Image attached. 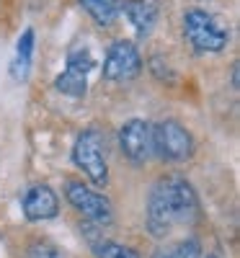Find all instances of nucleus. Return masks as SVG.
I'll return each instance as SVG.
<instances>
[{
    "instance_id": "obj_1",
    "label": "nucleus",
    "mask_w": 240,
    "mask_h": 258,
    "mask_svg": "<svg viewBox=\"0 0 240 258\" xmlns=\"http://www.w3.org/2000/svg\"><path fill=\"white\" fill-rule=\"evenodd\" d=\"M199 217V194L184 176H163L152 183L145 209V225L152 238H168L176 230L194 227Z\"/></svg>"
},
{
    "instance_id": "obj_2",
    "label": "nucleus",
    "mask_w": 240,
    "mask_h": 258,
    "mask_svg": "<svg viewBox=\"0 0 240 258\" xmlns=\"http://www.w3.org/2000/svg\"><path fill=\"white\" fill-rule=\"evenodd\" d=\"M184 39L199 54H220L230 44V29L217 16L202 8H191L184 13Z\"/></svg>"
},
{
    "instance_id": "obj_3",
    "label": "nucleus",
    "mask_w": 240,
    "mask_h": 258,
    "mask_svg": "<svg viewBox=\"0 0 240 258\" xmlns=\"http://www.w3.org/2000/svg\"><path fill=\"white\" fill-rule=\"evenodd\" d=\"M73 163L93 186L108 183V160H106V135L96 126H88L75 137L73 145Z\"/></svg>"
},
{
    "instance_id": "obj_4",
    "label": "nucleus",
    "mask_w": 240,
    "mask_h": 258,
    "mask_svg": "<svg viewBox=\"0 0 240 258\" xmlns=\"http://www.w3.org/2000/svg\"><path fill=\"white\" fill-rule=\"evenodd\" d=\"M152 147L155 155L165 163H186L194 155L196 142L181 121L165 119L160 124H152Z\"/></svg>"
},
{
    "instance_id": "obj_5",
    "label": "nucleus",
    "mask_w": 240,
    "mask_h": 258,
    "mask_svg": "<svg viewBox=\"0 0 240 258\" xmlns=\"http://www.w3.org/2000/svg\"><path fill=\"white\" fill-rule=\"evenodd\" d=\"M65 199L73 204L75 212H80L85 220H91L93 225H111L114 222V204L108 202V197L93 191L91 186H85L83 181L70 178L65 183Z\"/></svg>"
},
{
    "instance_id": "obj_6",
    "label": "nucleus",
    "mask_w": 240,
    "mask_h": 258,
    "mask_svg": "<svg viewBox=\"0 0 240 258\" xmlns=\"http://www.w3.org/2000/svg\"><path fill=\"white\" fill-rule=\"evenodd\" d=\"M103 80L108 83H124V80H135L142 73V57L140 49L127 39H119L108 47L103 57Z\"/></svg>"
},
{
    "instance_id": "obj_7",
    "label": "nucleus",
    "mask_w": 240,
    "mask_h": 258,
    "mask_svg": "<svg viewBox=\"0 0 240 258\" xmlns=\"http://www.w3.org/2000/svg\"><path fill=\"white\" fill-rule=\"evenodd\" d=\"M119 150L127 160H132L137 165L147 163L155 155L152 147V124L145 119H129L119 126Z\"/></svg>"
},
{
    "instance_id": "obj_8",
    "label": "nucleus",
    "mask_w": 240,
    "mask_h": 258,
    "mask_svg": "<svg viewBox=\"0 0 240 258\" xmlns=\"http://www.w3.org/2000/svg\"><path fill=\"white\" fill-rule=\"evenodd\" d=\"M21 209L29 222H47L59 214V199L47 183H34L21 197Z\"/></svg>"
},
{
    "instance_id": "obj_9",
    "label": "nucleus",
    "mask_w": 240,
    "mask_h": 258,
    "mask_svg": "<svg viewBox=\"0 0 240 258\" xmlns=\"http://www.w3.org/2000/svg\"><path fill=\"white\" fill-rule=\"evenodd\" d=\"M122 13L132 24L137 36H150L158 26L160 6L158 0H122Z\"/></svg>"
},
{
    "instance_id": "obj_10",
    "label": "nucleus",
    "mask_w": 240,
    "mask_h": 258,
    "mask_svg": "<svg viewBox=\"0 0 240 258\" xmlns=\"http://www.w3.org/2000/svg\"><path fill=\"white\" fill-rule=\"evenodd\" d=\"M34 47H36V34L29 26V29H24V34H21L18 41H16V52H13V62H11L13 80H18V83L29 80L31 62H34Z\"/></svg>"
},
{
    "instance_id": "obj_11",
    "label": "nucleus",
    "mask_w": 240,
    "mask_h": 258,
    "mask_svg": "<svg viewBox=\"0 0 240 258\" xmlns=\"http://www.w3.org/2000/svg\"><path fill=\"white\" fill-rule=\"evenodd\" d=\"M80 8L96 21V26L111 29L122 16V0H80Z\"/></svg>"
},
{
    "instance_id": "obj_12",
    "label": "nucleus",
    "mask_w": 240,
    "mask_h": 258,
    "mask_svg": "<svg viewBox=\"0 0 240 258\" xmlns=\"http://www.w3.org/2000/svg\"><path fill=\"white\" fill-rule=\"evenodd\" d=\"M150 258H204V250H202V243L199 238H181V240H173L163 248H158Z\"/></svg>"
},
{
    "instance_id": "obj_13",
    "label": "nucleus",
    "mask_w": 240,
    "mask_h": 258,
    "mask_svg": "<svg viewBox=\"0 0 240 258\" xmlns=\"http://www.w3.org/2000/svg\"><path fill=\"white\" fill-rule=\"evenodd\" d=\"M54 91L62 96H70V98H83L88 93V75H80L75 70L65 68L57 78H54Z\"/></svg>"
},
{
    "instance_id": "obj_14",
    "label": "nucleus",
    "mask_w": 240,
    "mask_h": 258,
    "mask_svg": "<svg viewBox=\"0 0 240 258\" xmlns=\"http://www.w3.org/2000/svg\"><path fill=\"white\" fill-rule=\"evenodd\" d=\"M68 70H75L80 75H91V70L96 68V57L91 54L88 47H73L68 52V64H65Z\"/></svg>"
},
{
    "instance_id": "obj_15",
    "label": "nucleus",
    "mask_w": 240,
    "mask_h": 258,
    "mask_svg": "<svg viewBox=\"0 0 240 258\" xmlns=\"http://www.w3.org/2000/svg\"><path fill=\"white\" fill-rule=\"evenodd\" d=\"M93 253H96V258H140V253L135 248H129L124 243H116V240L93 243Z\"/></svg>"
},
{
    "instance_id": "obj_16",
    "label": "nucleus",
    "mask_w": 240,
    "mask_h": 258,
    "mask_svg": "<svg viewBox=\"0 0 240 258\" xmlns=\"http://www.w3.org/2000/svg\"><path fill=\"white\" fill-rule=\"evenodd\" d=\"M29 258H62L59 248L47 243V240H36L31 248H29Z\"/></svg>"
},
{
    "instance_id": "obj_17",
    "label": "nucleus",
    "mask_w": 240,
    "mask_h": 258,
    "mask_svg": "<svg viewBox=\"0 0 240 258\" xmlns=\"http://www.w3.org/2000/svg\"><path fill=\"white\" fill-rule=\"evenodd\" d=\"M232 88H237V64H232Z\"/></svg>"
},
{
    "instance_id": "obj_18",
    "label": "nucleus",
    "mask_w": 240,
    "mask_h": 258,
    "mask_svg": "<svg viewBox=\"0 0 240 258\" xmlns=\"http://www.w3.org/2000/svg\"><path fill=\"white\" fill-rule=\"evenodd\" d=\"M0 255H3V240H0Z\"/></svg>"
},
{
    "instance_id": "obj_19",
    "label": "nucleus",
    "mask_w": 240,
    "mask_h": 258,
    "mask_svg": "<svg viewBox=\"0 0 240 258\" xmlns=\"http://www.w3.org/2000/svg\"><path fill=\"white\" fill-rule=\"evenodd\" d=\"M207 258H217V255H207Z\"/></svg>"
}]
</instances>
